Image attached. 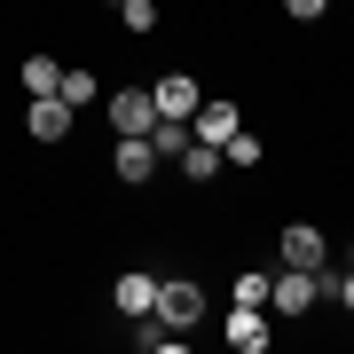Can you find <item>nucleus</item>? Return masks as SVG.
Here are the masks:
<instances>
[{
    "label": "nucleus",
    "mask_w": 354,
    "mask_h": 354,
    "mask_svg": "<svg viewBox=\"0 0 354 354\" xmlns=\"http://www.w3.org/2000/svg\"><path fill=\"white\" fill-rule=\"evenodd\" d=\"M315 291H323L315 268H283V276L268 283V307H276V315H307V307H315Z\"/></svg>",
    "instance_id": "f257e3e1"
},
{
    "label": "nucleus",
    "mask_w": 354,
    "mask_h": 354,
    "mask_svg": "<svg viewBox=\"0 0 354 354\" xmlns=\"http://www.w3.org/2000/svg\"><path fill=\"white\" fill-rule=\"evenodd\" d=\"M150 127H158L150 87H118V95H111V134H150Z\"/></svg>",
    "instance_id": "f03ea898"
},
{
    "label": "nucleus",
    "mask_w": 354,
    "mask_h": 354,
    "mask_svg": "<svg viewBox=\"0 0 354 354\" xmlns=\"http://www.w3.org/2000/svg\"><path fill=\"white\" fill-rule=\"evenodd\" d=\"M150 315H158V323H174V330H189V323L205 315V291L174 276V283H158V307H150Z\"/></svg>",
    "instance_id": "7ed1b4c3"
},
{
    "label": "nucleus",
    "mask_w": 354,
    "mask_h": 354,
    "mask_svg": "<svg viewBox=\"0 0 354 354\" xmlns=\"http://www.w3.org/2000/svg\"><path fill=\"white\" fill-rule=\"evenodd\" d=\"M111 299H118V315H127V323H142V315L158 307V276H150V268H127V276L111 283Z\"/></svg>",
    "instance_id": "20e7f679"
},
{
    "label": "nucleus",
    "mask_w": 354,
    "mask_h": 354,
    "mask_svg": "<svg viewBox=\"0 0 354 354\" xmlns=\"http://www.w3.org/2000/svg\"><path fill=\"white\" fill-rule=\"evenodd\" d=\"M24 127H32V142H71V102L64 95H32Z\"/></svg>",
    "instance_id": "39448f33"
},
{
    "label": "nucleus",
    "mask_w": 354,
    "mask_h": 354,
    "mask_svg": "<svg viewBox=\"0 0 354 354\" xmlns=\"http://www.w3.org/2000/svg\"><path fill=\"white\" fill-rule=\"evenodd\" d=\"M150 102H158V118H197V79L189 71H174V79H158V87H150Z\"/></svg>",
    "instance_id": "423d86ee"
},
{
    "label": "nucleus",
    "mask_w": 354,
    "mask_h": 354,
    "mask_svg": "<svg viewBox=\"0 0 354 354\" xmlns=\"http://www.w3.org/2000/svg\"><path fill=\"white\" fill-rule=\"evenodd\" d=\"M111 165H118V181H150V174H158V150H150V134H118Z\"/></svg>",
    "instance_id": "0eeeda50"
},
{
    "label": "nucleus",
    "mask_w": 354,
    "mask_h": 354,
    "mask_svg": "<svg viewBox=\"0 0 354 354\" xmlns=\"http://www.w3.org/2000/svg\"><path fill=\"white\" fill-rule=\"evenodd\" d=\"M221 330H228V346H236V354H260L268 339H276V330H268V315H260V307H236V315H228Z\"/></svg>",
    "instance_id": "6e6552de"
},
{
    "label": "nucleus",
    "mask_w": 354,
    "mask_h": 354,
    "mask_svg": "<svg viewBox=\"0 0 354 354\" xmlns=\"http://www.w3.org/2000/svg\"><path fill=\"white\" fill-rule=\"evenodd\" d=\"M244 118H236V102H197V118H189V134L197 142H228Z\"/></svg>",
    "instance_id": "1a4fd4ad"
},
{
    "label": "nucleus",
    "mask_w": 354,
    "mask_h": 354,
    "mask_svg": "<svg viewBox=\"0 0 354 354\" xmlns=\"http://www.w3.org/2000/svg\"><path fill=\"white\" fill-rule=\"evenodd\" d=\"M283 268H323V228L291 221V228H283Z\"/></svg>",
    "instance_id": "9d476101"
},
{
    "label": "nucleus",
    "mask_w": 354,
    "mask_h": 354,
    "mask_svg": "<svg viewBox=\"0 0 354 354\" xmlns=\"http://www.w3.org/2000/svg\"><path fill=\"white\" fill-rule=\"evenodd\" d=\"M174 165H181L189 181H213V174H221V142H197V134H189V150H181Z\"/></svg>",
    "instance_id": "9b49d317"
},
{
    "label": "nucleus",
    "mask_w": 354,
    "mask_h": 354,
    "mask_svg": "<svg viewBox=\"0 0 354 354\" xmlns=\"http://www.w3.org/2000/svg\"><path fill=\"white\" fill-rule=\"evenodd\" d=\"M64 87V64L55 55H24V95H55Z\"/></svg>",
    "instance_id": "f8f14e48"
},
{
    "label": "nucleus",
    "mask_w": 354,
    "mask_h": 354,
    "mask_svg": "<svg viewBox=\"0 0 354 354\" xmlns=\"http://www.w3.org/2000/svg\"><path fill=\"white\" fill-rule=\"evenodd\" d=\"M150 150L158 158H181V150H189V118H158V127H150Z\"/></svg>",
    "instance_id": "ddd939ff"
},
{
    "label": "nucleus",
    "mask_w": 354,
    "mask_h": 354,
    "mask_svg": "<svg viewBox=\"0 0 354 354\" xmlns=\"http://www.w3.org/2000/svg\"><path fill=\"white\" fill-rule=\"evenodd\" d=\"M268 283H276L268 268H244L236 276V307H268Z\"/></svg>",
    "instance_id": "4468645a"
},
{
    "label": "nucleus",
    "mask_w": 354,
    "mask_h": 354,
    "mask_svg": "<svg viewBox=\"0 0 354 354\" xmlns=\"http://www.w3.org/2000/svg\"><path fill=\"white\" fill-rule=\"evenodd\" d=\"M221 158H228V165H260V134H244V127H236V134L221 142Z\"/></svg>",
    "instance_id": "2eb2a0df"
},
{
    "label": "nucleus",
    "mask_w": 354,
    "mask_h": 354,
    "mask_svg": "<svg viewBox=\"0 0 354 354\" xmlns=\"http://www.w3.org/2000/svg\"><path fill=\"white\" fill-rule=\"evenodd\" d=\"M118 16H127V32H158V8H150V0H118Z\"/></svg>",
    "instance_id": "dca6fc26"
},
{
    "label": "nucleus",
    "mask_w": 354,
    "mask_h": 354,
    "mask_svg": "<svg viewBox=\"0 0 354 354\" xmlns=\"http://www.w3.org/2000/svg\"><path fill=\"white\" fill-rule=\"evenodd\" d=\"M55 95L79 111V102H95V79H87V71H64V87H55Z\"/></svg>",
    "instance_id": "f3484780"
},
{
    "label": "nucleus",
    "mask_w": 354,
    "mask_h": 354,
    "mask_svg": "<svg viewBox=\"0 0 354 354\" xmlns=\"http://www.w3.org/2000/svg\"><path fill=\"white\" fill-rule=\"evenodd\" d=\"M315 276H323V268H315ZM323 291H330V299L346 307V315H354V268H346V276H323Z\"/></svg>",
    "instance_id": "a211bd4d"
},
{
    "label": "nucleus",
    "mask_w": 354,
    "mask_h": 354,
    "mask_svg": "<svg viewBox=\"0 0 354 354\" xmlns=\"http://www.w3.org/2000/svg\"><path fill=\"white\" fill-rule=\"evenodd\" d=\"M323 8H330V0H283V16H299V24H315Z\"/></svg>",
    "instance_id": "6ab92c4d"
},
{
    "label": "nucleus",
    "mask_w": 354,
    "mask_h": 354,
    "mask_svg": "<svg viewBox=\"0 0 354 354\" xmlns=\"http://www.w3.org/2000/svg\"><path fill=\"white\" fill-rule=\"evenodd\" d=\"M111 8H118V0H111Z\"/></svg>",
    "instance_id": "aec40b11"
}]
</instances>
